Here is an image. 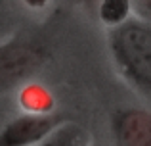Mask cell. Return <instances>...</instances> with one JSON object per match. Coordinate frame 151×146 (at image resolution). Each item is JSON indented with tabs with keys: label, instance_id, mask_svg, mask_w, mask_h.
<instances>
[{
	"label": "cell",
	"instance_id": "cell-1",
	"mask_svg": "<svg viewBox=\"0 0 151 146\" xmlns=\"http://www.w3.org/2000/svg\"><path fill=\"white\" fill-rule=\"evenodd\" d=\"M107 46L121 77L151 102V21L128 17L109 27Z\"/></svg>",
	"mask_w": 151,
	"mask_h": 146
},
{
	"label": "cell",
	"instance_id": "cell-2",
	"mask_svg": "<svg viewBox=\"0 0 151 146\" xmlns=\"http://www.w3.org/2000/svg\"><path fill=\"white\" fill-rule=\"evenodd\" d=\"M50 58L52 46L48 38L40 35H17L0 42V94L29 81Z\"/></svg>",
	"mask_w": 151,
	"mask_h": 146
},
{
	"label": "cell",
	"instance_id": "cell-3",
	"mask_svg": "<svg viewBox=\"0 0 151 146\" xmlns=\"http://www.w3.org/2000/svg\"><path fill=\"white\" fill-rule=\"evenodd\" d=\"M63 121H67V117L59 113L27 112L4 125L0 131V146H37Z\"/></svg>",
	"mask_w": 151,
	"mask_h": 146
},
{
	"label": "cell",
	"instance_id": "cell-4",
	"mask_svg": "<svg viewBox=\"0 0 151 146\" xmlns=\"http://www.w3.org/2000/svg\"><path fill=\"white\" fill-rule=\"evenodd\" d=\"M115 146H151V112L121 108L111 117Z\"/></svg>",
	"mask_w": 151,
	"mask_h": 146
},
{
	"label": "cell",
	"instance_id": "cell-5",
	"mask_svg": "<svg viewBox=\"0 0 151 146\" xmlns=\"http://www.w3.org/2000/svg\"><path fill=\"white\" fill-rule=\"evenodd\" d=\"M37 146H86V133L81 125L67 119Z\"/></svg>",
	"mask_w": 151,
	"mask_h": 146
},
{
	"label": "cell",
	"instance_id": "cell-6",
	"mask_svg": "<svg viewBox=\"0 0 151 146\" xmlns=\"http://www.w3.org/2000/svg\"><path fill=\"white\" fill-rule=\"evenodd\" d=\"M132 0H101L100 2V17L103 25L115 27L130 17Z\"/></svg>",
	"mask_w": 151,
	"mask_h": 146
},
{
	"label": "cell",
	"instance_id": "cell-7",
	"mask_svg": "<svg viewBox=\"0 0 151 146\" xmlns=\"http://www.w3.org/2000/svg\"><path fill=\"white\" fill-rule=\"evenodd\" d=\"M132 8H138L145 17H151V0H132Z\"/></svg>",
	"mask_w": 151,
	"mask_h": 146
}]
</instances>
